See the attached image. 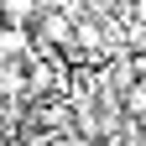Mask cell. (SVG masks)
<instances>
[{
	"instance_id": "obj_2",
	"label": "cell",
	"mask_w": 146,
	"mask_h": 146,
	"mask_svg": "<svg viewBox=\"0 0 146 146\" xmlns=\"http://www.w3.org/2000/svg\"><path fill=\"white\" fill-rule=\"evenodd\" d=\"M26 26H11V21H0V63H21L26 58Z\"/></svg>"
},
{
	"instance_id": "obj_4",
	"label": "cell",
	"mask_w": 146,
	"mask_h": 146,
	"mask_svg": "<svg viewBox=\"0 0 146 146\" xmlns=\"http://www.w3.org/2000/svg\"><path fill=\"white\" fill-rule=\"evenodd\" d=\"M26 78H21V63H0V94H21Z\"/></svg>"
},
{
	"instance_id": "obj_3",
	"label": "cell",
	"mask_w": 146,
	"mask_h": 146,
	"mask_svg": "<svg viewBox=\"0 0 146 146\" xmlns=\"http://www.w3.org/2000/svg\"><path fill=\"white\" fill-rule=\"evenodd\" d=\"M42 11L36 0H0V21H11V26H26L31 31V16Z\"/></svg>"
},
{
	"instance_id": "obj_1",
	"label": "cell",
	"mask_w": 146,
	"mask_h": 146,
	"mask_svg": "<svg viewBox=\"0 0 146 146\" xmlns=\"http://www.w3.org/2000/svg\"><path fill=\"white\" fill-rule=\"evenodd\" d=\"M31 26L42 31V42H52V47H63L68 36H73V21H68V16H58V11H36Z\"/></svg>"
},
{
	"instance_id": "obj_5",
	"label": "cell",
	"mask_w": 146,
	"mask_h": 146,
	"mask_svg": "<svg viewBox=\"0 0 146 146\" xmlns=\"http://www.w3.org/2000/svg\"><path fill=\"white\" fill-rule=\"evenodd\" d=\"M141 104H146V94H141V84L131 78V84H125V120H136V115H141Z\"/></svg>"
}]
</instances>
